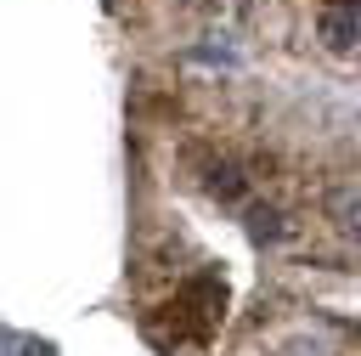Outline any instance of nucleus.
Here are the masks:
<instances>
[{
  "label": "nucleus",
  "instance_id": "f257e3e1",
  "mask_svg": "<svg viewBox=\"0 0 361 356\" xmlns=\"http://www.w3.org/2000/svg\"><path fill=\"white\" fill-rule=\"evenodd\" d=\"M322 34H327V45H350V40L361 34V17H355V11H327Z\"/></svg>",
  "mask_w": 361,
  "mask_h": 356
}]
</instances>
